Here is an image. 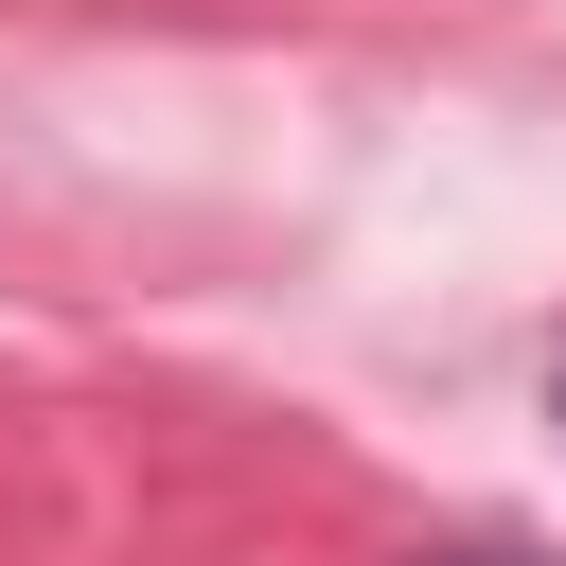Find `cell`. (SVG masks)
<instances>
[{
  "instance_id": "6da1fadb",
  "label": "cell",
  "mask_w": 566,
  "mask_h": 566,
  "mask_svg": "<svg viewBox=\"0 0 566 566\" xmlns=\"http://www.w3.org/2000/svg\"><path fill=\"white\" fill-rule=\"evenodd\" d=\"M442 566H531V548H442Z\"/></svg>"
},
{
  "instance_id": "7a4b0ae2",
  "label": "cell",
  "mask_w": 566,
  "mask_h": 566,
  "mask_svg": "<svg viewBox=\"0 0 566 566\" xmlns=\"http://www.w3.org/2000/svg\"><path fill=\"white\" fill-rule=\"evenodd\" d=\"M548 424H566V354H548Z\"/></svg>"
}]
</instances>
